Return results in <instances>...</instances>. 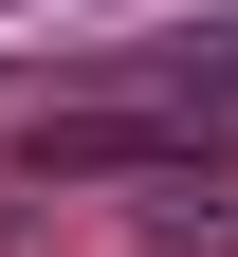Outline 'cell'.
Returning a JSON list of instances; mask_svg holds the SVG:
<instances>
[{"label":"cell","instance_id":"2","mask_svg":"<svg viewBox=\"0 0 238 257\" xmlns=\"http://www.w3.org/2000/svg\"><path fill=\"white\" fill-rule=\"evenodd\" d=\"M110 92H183V110H238V0H220V19H147V37L110 55Z\"/></svg>","mask_w":238,"mask_h":257},{"label":"cell","instance_id":"1","mask_svg":"<svg viewBox=\"0 0 238 257\" xmlns=\"http://www.w3.org/2000/svg\"><path fill=\"white\" fill-rule=\"evenodd\" d=\"M165 166H220L183 92H92V110H37L19 128V184H165Z\"/></svg>","mask_w":238,"mask_h":257}]
</instances>
